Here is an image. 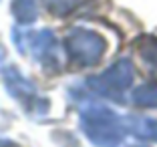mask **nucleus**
I'll list each match as a JSON object with an SVG mask.
<instances>
[{
	"label": "nucleus",
	"mask_w": 157,
	"mask_h": 147,
	"mask_svg": "<svg viewBox=\"0 0 157 147\" xmlns=\"http://www.w3.org/2000/svg\"><path fill=\"white\" fill-rule=\"evenodd\" d=\"M141 55L145 56V60H147L149 64H153V67L157 69V42L147 44L145 48H141Z\"/></svg>",
	"instance_id": "nucleus-8"
},
{
	"label": "nucleus",
	"mask_w": 157,
	"mask_h": 147,
	"mask_svg": "<svg viewBox=\"0 0 157 147\" xmlns=\"http://www.w3.org/2000/svg\"><path fill=\"white\" fill-rule=\"evenodd\" d=\"M83 127L89 137L103 147H113L121 139V123L115 113L103 107H93L83 113Z\"/></svg>",
	"instance_id": "nucleus-1"
},
{
	"label": "nucleus",
	"mask_w": 157,
	"mask_h": 147,
	"mask_svg": "<svg viewBox=\"0 0 157 147\" xmlns=\"http://www.w3.org/2000/svg\"><path fill=\"white\" fill-rule=\"evenodd\" d=\"M12 12L20 22H33L36 18V2L34 0H12Z\"/></svg>",
	"instance_id": "nucleus-4"
},
{
	"label": "nucleus",
	"mask_w": 157,
	"mask_h": 147,
	"mask_svg": "<svg viewBox=\"0 0 157 147\" xmlns=\"http://www.w3.org/2000/svg\"><path fill=\"white\" fill-rule=\"evenodd\" d=\"M73 59H77L78 63L83 64H91L95 60H99V56L105 52V42L101 37H97L93 30H75L67 41Z\"/></svg>",
	"instance_id": "nucleus-2"
},
{
	"label": "nucleus",
	"mask_w": 157,
	"mask_h": 147,
	"mask_svg": "<svg viewBox=\"0 0 157 147\" xmlns=\"http://www.w3.org/2000/svg\"><path fill=\"white\" fill-rule=\"evenodd\" d=\"M135 101L141 103V105H151L157 107V89H149V87H141L135 93Z\"/></svg>",
	"instance_id": "nucleus-7"
},
{
	"label": "nucleus",
	"mask_w": 157,
	"mask_h": 147,
	"mask_svg": "<svg viewBox=\"0 0 157 147\" xmlns=\"http://www.w3.org/2000/svg\"><path fill=\"white\" fill-rule=\"evenodd\" d=\"M135 133L141 135L145 139H157V121H149V119H137V123L133 125Z\"/></svg>",
	"instance_id": "nucleus-5"
},
{
	"label": "nucleus",
	"mask_w": 157,
	"mask_h": 147,
	"mask_svg": "<svg viewBox=\"0 0 157 147\" xmlns=\"http://www.w3.org/2000/svg\"><path fill=\"white\" fill-rule=\"evenodd\" d=\"M77 2H78V0H44L46 8L51 10V12H55V14L71 12V10L77 6Z\"/></svg>",
	"instance_id": "nucleus-6"
},
{
	"label": "nucleus",
	"mask_w": 157,
	"mask_h": 147,
	"mask_svg": "<svg viewBox=\"0 0 157 147\" xmlns=\"http://www.w3.org/2000/svg\"><path fill=\"white\" fill-rule=\"evenodd\" d=\"M131 79H133V71H131V64L127 60H119V63L109 69L103 77L91 81L93 87H97L99 93L103 95H115L121 93L131 85Z\"/></svg>",
	"instance_id": "nucleus-3"
}]
</instances>
